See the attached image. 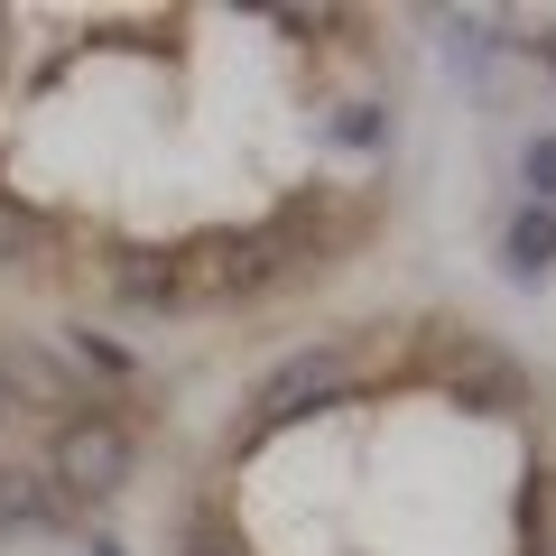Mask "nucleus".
<instances>
[{
  "label": "nucleus",
  "instance_id": "f257e3e1",
  "mask_svg": "<svg viewBox=\"0 0 556 556\" xmlns=\"http://www.w3.org/2000/svg\"><path fill=\"white\" fill-rule=\"evenodd\" d=\"M130 464H139L130 427H121V417H102V408H84V417H65V437H56V464H47V482H56L65 501H112L121 482H130Z\"/></svg>",
  "mask_w": 556,
  "mask_h": 556
},
{
  "label": "nucleus",
  "instance_id": "f03ea898",
  "mask_svg": "<svg viewBox=\"0 0 556 556\" xmlns=\"http://www.w3.org/2000/svg\"><path fill=\"white\" fill-rule=\"evenodd\" d=\"M343 390V343H316V353L278 362L269 390H260V417H306V408H334Z\"/></svg>",
  "mask_w": 556,
  "mask_h": 556
},
{
  "label": "nucleus",
  "instance_id": "7ed1b4c3",
  "mask_svg": "<svg viewBox=\"0 0 556 556\" xmlns=\"http://www.w3.org/2000/svg\"><path fill=\"white\" fill-rule=\"evenodd\" d=\"M501 260H510V278H547L556 269V204H519L501 223Z\"/></svg>",
  "mask_w": 556,
  "mask_h": 556
},
{
  "label": "nucleus",
  "instance_id": "20e7f679",
  "mask_svg": "<svg viewBox=\"0 0 556 556\" xmlns=\"http://www.w3.org/2000/svg\"><path fill=\"white\" fill-rule=\"evenodd\" d=\"M0 519L10 529H75V501L47 473H0Z\"/></svg>",
  "mask_w": 556,
  "mask_h": 556
},
{
  "label": "nucleus",
  "instance_id": "39448f33",
  "mask_svg": "<svg viewBox=\"0 0 556 556\" xmlns=\"http://www.w3.org/2000/svg\"><path fill=\"white\" fill-rule=\"evenodd\" d=\"M47 241H56V232H47V214H38V204L0 195V269H38V260H47Z\"/></svg>",
  "mask_w": 556,
  "mask_h": 556
},
{
  "label": "nucleus",
  "instance_id": "423d86ee",
  "mask_svg": "<svg viewBox=\"0 0 556 556\" xmlns=\"http://www.w3.org/2000/svg\"><path fill=\"white\" fill-rule=\"evenodd\" d=\"M10 390H20V399H38V408H65V399H75L56 362H47V353H20V343L0 353V399H10Z\"/></svg>",
  "mask_w": 556,
  "mask_h": 556
},
{
  "label": "nucleus",
  "instance_id": "0eeeda50",
  "mask_svg": "<svg viewBox=\"0 0 556 556\" xmlns=\"http://www.w3.org/2000/svg\"><path fill=\"white\" fill-rule=\"evenodd\" d=\"M334 139H343V149H390V112H380V102H343Z\"/></svg>",
  "mask_w": 556,
  "mask_h": 556
},
{
  "label": "nucleus",
  "instance_id": "6e6552de",
  "mask_svg": "<svg viewBox=\"0 0 556 556\" xmlns=\"http://www.w3.org/2000/svg\"><path fill=\"white\" fill-rule=\"evenodd\" d=\"M519 177H529V204H556V130H529V149H519Z\"/></svg>",
  "mask_w": 556,
  "mask_h": 556
},
{
  "label": "nucleus",
  "instance_id": "1a4fd4ad",
  "mask_svg": "<svg viewBox=\"0 0 556 556\" xmlns=\"http://www.w3.org/2000/svg\"><path fill=\"white\" fill-rule=\"evenodd\" d=\"M75 353H84V362H102V371H112V380L130 371V353H121V343H102V334H75Z\"/></svg>",
  "mask_w": 556,
  "mask_h": 556
},
{
  "label": "nucleus",
  "instance_id": "9d476101",
  "mask_svg": "<svg viewBox=\"0 0 556 556\" xmlns=\"http://www.w3.org/2000/svg\"><path fill=\"white\" fill-rule=\"evenodd\" d=\"M186 556H232V547H223L214 529H195V538H186Z\"/></svg>",
  "mask_w": 556,
  "mask_h": 556
},
{
  "label": "nucleus",
  "instance_id": "9b49d317",
  "mask_svg": "<svg viewBox=\"0 0 556 556\" xmlns=\"http://www.w3.org/2000/svg\"><path fill=\"white\" fill-rule=\"evenodd\" d=\"M0 408H10V399H0Z\"/></svg>",
  "mask_w": 556,
  "mask_h": 556
},
{
  "label": "nucleus",
  "instance_id": "f8f14e48",
  "mask_svg": "<svg viewBox=\"0 0 556 556\" xmlns=\"http://www.w3.org/2000/svg\"><path fill=\"white\" fill-rule=\"evenodd\" d=\"M547 556H556V547H547Z\"/></svg>",
  "mask_w": 556,
  "mask_h": 556
}]
</instances>
